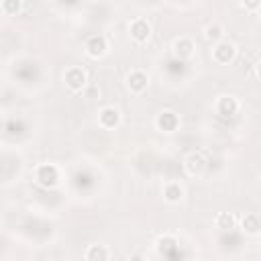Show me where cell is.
<instances>
[{
	"label": "cell",
	"instance_id": "6da1fadb",
	"mask_svg": "<svg viewBox=\"0 0 261 261\" xmlns=\"http://www.w3.org/2000/svg\"><path fill=\"white\" fill-rule=\"evenodd\" d=\"M37 179H39L41 186L53 188V186L57 184V179H59V171H57L55 165H41V167L37 169Z\"/></svg>",
	"mask_w": 261,
	"mask_h": 261
},
{
	"label": "cell",
	"instance_id": "7a4b0ae2",
	"mask_svg": "<svg viewBox=\"0 0 261 261\" xmlns=\"http://www.w3.org/2000/svg\"><path fill=\"white\" fill-rule=\"evenodd\" d=\"M65 84H67L71 90H82L84 84H86V73H84V69H80V67L67 69V73H65Z\"/></svg>",
	"mask_w": 261,
	"mask_h": 261
},
{
	"label": "cell",
	"instance_id": "3957f363",
	"mask_svg": "<svg viewBox=\"0 0 261 261\" xmlns=\"http://www.w3.org/2000/svg\"><path fill=\"white\" fill-rule=\"evenodd\" d=\"M232 57H234V45L232 43L224 41V43H218L214 47V59L218 63H228Z\"/></svg>",
	"mask_w": 261,
	"mask_h": 261
},
{
	"label": "cell",
	"instance_id": "277c9868",
	"mask_svg": "<svg viewBox=\"0 0 261 261\" xmlns=\"http://www.w3.org/2000/svg\"><path fill=\"white\" fill-rule=\"evenodd\" d=\"M204 167H206V159H204L202 153H192V155H188V159H186V169H188L190 175L202 173Z\"/></svg>",
	"mask_w": 261,
	"mask_h": 261
},
{
	"label": "cell",
	"instance_id": "5b68a950",
	"mask_svg": "<svg viewBox=\"0 0 261 261\" xmlns=\"http://www.w3.org/2000/svg\"><path fill=\"white\" fill-rule=\"evenodd\" d=\"M130 35H133V39H135V41L143 43V41H147V39H149V35H151V27L147 24V20L139 18V20H135V22L130 24Z\"/></svg>",
	"mask_w": 261,
	"mask_h": 261
},
{
	"label": "cell",
	"instance_id": "8992f818",
	"mask_svg": "<svg viewBox=\"0 0 261 261\" xmlns=\"http://www.w3.org/2000/svg\"><path fill=\"white\" fill-rule=\"evenodd\" d=\"M86 49H88V53H90L92 57H100V55H104V51H106V39H104L102 35H94V37L88 39Z\"/></svg>",
	"mask_w": 261,
	"mask_h": 261
},
{
	"label": "cell",
	"instance_id": "52a82bcc",
	"mask_svg": "<svg viewBox=\"0 0 261 261\" xmlns=\"http://www.w3.org/2000/svg\"><path fill=\"white\" fill-rule=\"evenodd\" d=\"M177 116L173 114V112H161L159 114V118H157V126L161 128V130H165V133H173L175 128H177Z\"/></svg>",
	"mask_w": 261,
	"mask_h": 261
},
{
	"label": "cell",
	"instance_id": "ba28073f",
	"mask_svg": "<svg viewBox=\"0 0 261 261\" xmlns=\"http://www.w3.org/2000/svg\"><path fill=\"white\" fill-rule=\"evenodd\" d=\"M237 110H239V104H237V100L232 96H224V98L218 100V114H222V116H234Z\"/></svg>",
	"mask_w": 261,
	"mask_h": 261
},
{
	"label": "cell",
	"instance_id": "9c48e42d",
	"mask_svg": "<svg viewBox=\"0 0 261 261\" xmlns=\"http://www.w3.org/2000/svg\"><path fill=\"white\" fill-rule=\"evenodd\" d=\"M147 84H149V80H147V75L143 71H133L128 75V88L133 92H143L147 88Z\"/></svg>",
	"mask_w": 261,
	"mask_h": 261
},
{
	"label": "cell",
	"instance_id": "30bf717a",
	"mask_svg": "<svg viewBox=\"0 0 261 261\" xmlns=\"http://www.w3.org/2000/svg\"><path fill=\"white\" fill-rule=\"evenodd\" d=\"M118 110L116 108H104L102 112H100V122H102V126H106V128H114L116 124H118Z\"/></svg>",
	"mask_w": 261,
	"mask_h": 261
},
{
	"label": "cell",
	"instance_id": "8fae6325",
	"mask_svg": "<svg viewBox=\"0 0 261 261\" xmlns=\"http://www.w3.org/2000/svg\"><path fill=\"white\" fill-rule=\"evenodd\" d=\"M157 249L159 253H163L165 257H173V251H177V241L173 237H161L157 241Z\"/></svg>",
	"mask_w": 261,
	"mask_h": 261
},
{
	"label": "cell",
	"instance_id": "7c38bea8",
	"mask_svg": "<svg viewBox=\"0 0 261 261\" xmlns=\"http://www.w3.org/2000/svg\"><path fill=\"white\" fill-rule=\"evenodd\" d=\"M173 49H175V55L179 59H186V57H190L194 53V43L190 39H177L175 45H173Z\"/></svg>",
	"mask_w": 261,
	"mask_h": 261
},
{
	"label": "cell",
	"instance_id": "4fadbf2b",
	"mask_svg": "<svg viewBox=\"0 0 261 261\" xmlns=\"http://www.w3.org/2000/svg\"><path fill=\"white\" fill-rule=\"evenodd\" d=\"M163 196H165L167 202H179V200L184 198V190H181L179 184L169 181V184L165 186V190H163Z\"/></svg>",
	"mask_w": 261,
	"mask_h": 261
},
{
	"label": "cell",
	"instance_id": "5bb4252c",
	"mask_svg": "<svg viewBox=\"0 0 261 261\" xmlns=\"http://www.w3.org/2000/svg\"><path fill=\"white\" fill-rule=\"evenodd\" d=\"M243 228H245L249 234H257L259 228H261V220H259V216H257L255 212L245 214V216H243Z\"/></svg>",
	"mask_w": 261,
	"mask_h": 261
},
{
	"label": "cell",
	"instance_id": "9a60e30c",
	"mask_svg": "<svg viewBox=\"0 0 261 261\" xmlns=\"http://www.w3.org/2000/svg\"><path fill=\"white\" fill-rule=\"evenodd\" d=\"M110 257V253L102 247V245H92L90 249H88V253H86V259H90V261H96V259H108Z\"/></svg>",
	"mask_w": 261,
	"mask_h": 261
},
{
	"label": "cell",
	"instance_id": "2e32d148",
	"mask_svg": "<svg viewBox=\"0 0 261 261\" xmlns=\"http://www.w3.org/2000/svg\"><path fill=\"white\" fill-rule=\"evenodd\" d=\"M216 226L222 228V230H230V228L234 226V218H232L230 214H226V212H220V214L216 216Z\"/></svg>",
	"mask_w": 261,
	"mask_h": 261
},
{
	"label": "cell",
	"instance_id": "e0dca14e",
	"mask_svg": "<svg viewBox=\"0 0 261 261\" xmlns=\"http://www.w3.org/2000/svg\"><path fill=\"white\" fill-rule=\"evenodd\" d=\"M220 35H222V27L220 24H210V27H206V39H220Z\"/></svg>",
	"mask_w": 261,
	"mask_h": 261
},
{
	"label": "cell",
	"instance_id": "ac0fdd59",
	"mask_svg": "<svg viewBox=\"0 0 261 261\" xmlns=\"http://www.w3.org/2000/svg\"><path fill=\"white\" fill-rule=\"evenodd\" d=\"M2 6H4V12H8V14H16V12L20 10V0H4Z\"/></svg>",
	"mask_w": 261,
	"mask_h": 261
},
{
	"label": "cell",
	"instance_id": "d6986e66",
	"mask_svg": "<svg viewBox=\"0 0 261 261\" xmlns=\"http://www.w3.org/2000/svg\"><path fill=\"white\" fill-rule=\"evenodd\" d=\"M6 130H8L10 135H20V133L24 130V124H22L20 120H10V122H6Z\"/></svg>",
	"mask_w": 261,
	"mask_h": 261
},
{
	"label": "cell",
	"instance_id": "ffe728a7",
	"mask_svg": "<svg viewBox=\"0 0 261 261\" xmlns=\"http://www.w3.org/2000/svg\"><path fill=\"white\" fill-rule=\"evenodd\" d=\"M259 2H261V0H243L245 8H249V10H257V8H259Z\"/></svg>",
	"mask_w": 261,
	"mask_h": 261
}]
</instances>
